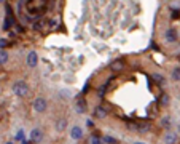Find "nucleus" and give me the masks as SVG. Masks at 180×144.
Segmentation results:
<instances>
[{
  "mask_svg": "<svg viewBox=\"0 0 180 144\" xmlns=\"http://www.w3.org/2000/svg\"><path fill=\"white\" fill-rule=\"evenodd\" d=\"M6 61H8V53L2 50V51H0V64H5Z\"/></svg>",
  "mask_w": 180,
  "mask_h": 144,
  "instance_id": "2eb2a0df",
  "label": "nucleus"
},
{
  "mask_svg": "<svg viewBox=\"0 0 180 144\" xmlns=\"http://www.w3.org/2000/svg\"><path fill=\"white\" fill-rule=\"evenodd\" d=\"M65 127H67V119H64V117L57 119V122H56V130H57V131H64Z\"/></svg>",
  "mask_w": 180,
  "mask_h": 144,
  "instance_id": "1a4fd4ad",
  "label": "nucleus"
},
{
  "mask_svg": "<svg viewBox=\"0 0 180 144\" xmlns=\"http://www.w3.org/2000/svg\"><path fill=\"white\" fill-rule=\"evenodd\" d=\"M13 93L18 96H21V98H24V96L29 95V87L26 85V82L22 80H18L13 83Z\"/></svg>",
  "mask_w": 180,
  "mask_h": 144,
  "instance_id": "f257e3e1",
  "label": "nucleus"
},
{
  "mask_svg": "<svg viewBox=\"0 0 180 144\" xmlns=\"http://www.w3.org/2000/svg\"><path fill=\"white\" fill-rule=\"evenodd\" d=\"M96 117H97V119H104V117H107V111H105L102 106H97V109H96Z\"/></svg>",
  "mask_w": 180,
  "mask_h": 144,
  "instance_id": "9b49d317",
  "label": "nucleus"
},
{
  "mask_svg": "<svg viewBox=\"0 0 180 144\" xmlns=\"http://www.w3.org/2000/svg\"><path fill=\"white\" fill-rule=\"evenodd\" d=\"M0 46H6V40H5V38H2V40H0Z\"/></svg>",
  "mask_w": 180,
  "mask_h": 144,
  "instance_id": "5701e85b",
  "label": "nucleus"
},
{
  "mask_svg": "<svg viewBox=\"0 0 180 144\" xmlns=\"http://www.w3.org/2000/svg\"><path fill=\"white\" fill-rule=\"evenodd\" d=\"M148 130H150V123L142 122V123H139V125H137V131H139V133H147Z\"/></svg>",
  "mask_w": 180,
  "mask_h": 144,
  "instance_id": "f8f14e48",
  "label": "nucleus"
},
{
  "mask_svg": "<svg viewBox=\"0 0 180 144\" xmlns=\"http://www.w3.org/2000/svg\"><path fill=\"white\" fill-rule=\"evenodd\" d=\"M136 144H143V143H136Z\"/></svg>",
  "mask_w": 180,
  "mask_h": 144,
  "instance_id": "b1692460",
  "label": "nucleus"
},
{
  "mask_svg": "<svg viewBox=\"0 0 180 144\" xmlns=\"http://www.w3.org/2000/svg\"><path fill=\"white\" fill-rule=\"evenodd\" d=\"M0 2H3V0H0Z\"/></svg>",
  "mask_w": 180,
  "mask_h": 144,
  "instance_id": "393cba45",
  "label": "nucleus"
},
{
  "mask_svg": "<svg viewBox=\"0 0 180 144\" xmlns=\"http://www.w3.org/2000/svg\"><path fill=\"white\" fill-rule=\"evenodd\" d=\"M172 80L175 82H180V66H177V67L172 71Z\"/></svg>",
  "mask_w": 180,
  "mask_h": 144,
  "instance_id": "4468645a",
  "label": "nucleus"
},
{
  "mask_svg": "<svg viewBox=\"0 0 180 144\" xmlns=\"http://www.w3.org/2000/svg\"><path fill=\"white\" fill-rule=\"evenodd\" d=\"M102 138H99L97 135H91L89 136V144H102Z\"/></svg>",
  "mask_w": 180,
  "mask_h": 144,
  "instance_id": "ddd939ff",
  "label": "nucleus"
},
{
  "mask_svg": "<svg viewBox=\"0 0 180 144\" xmlns=\"http://www.w3.org/2000/svg\"><path fill=\"white\" fill-rule=\"evenodd\" d=\"M75 111L78 112V114H85V112H86V101H85L83 98H80V99L77 101Z\"/></svg>",
  "mask_w": 180,
  "mask_h": 144,
  "instance_id": "0eeeda50",
  "label": "nucleus"
},
{
  "mask_svg": "<svg viewBox=\"0 0 180 144\" xmlns=\"http://www.w3.org/2000/svg\"><path fill=\"white\" fill-rule=\"evenodd\" d=\"M123 69H124V63L121 59L115 61V63L112 64V71H115V72H120V71H123Z\"/></svg>",
  "mask_w": 180,
  "mask_h": 144,
  "instance_id": "9d476101",
  "label": "nucleus"
},
{
  "mask_svg": "<svg viewBox=\"0 0 180 144\" xmlns=\"http://www.w3.org/2000/svg\"><path fill=\"white\" fill-rule=\"evenodd\" d=\"M164 37H166L167 43H174V42H177L179 34H177V30H175L174 27H169V29L166 30V34H164Z\"/></svg>",
  "mask_w": 180,
  "mask_h": 144,
  "instance_id": "7ed1b4c3",
  "label": "nucleus"
},
{
  "mask_svg": "<svg viewBox=\"0 0 180 144\" xmlns=\"http://www.w3.org/2000/svg\"><path fill=\"white\" fill-rule=\"evenodd\" d=\"M153 79H155L156 82H158V83H161V82H163V77H161V75H158V74H153Z\"/></svg>",
  "mask_w": 180,
  "mask_h": 144,
  "instance_id": "412c9836",
  "label": "nucleus"
},
{
  "mask_svg": "<svg viewBox=\"0 0 180 144\" xmlns=\"http://www.w3.org/2000/svg\"><path fill=\"white\" fill-rule=\"evenodd\" d=\"M70 136H72L73 139H81V136H83V130H81L80 127H73L72 131H70Z\"/></svg>",
  "mask_w": 180,
  "mask_h": 144,
  "instance_id": "6e6552de",
  "label": "nucleus"
},
{
  "mask_svg": "<svg viewBox=\"0 0 180 144\" xmlns=\"http://www.w3.org/2000/svg\"><path fill=\"white\" fill-rule=\"evenodd\" d=\"M167 103H169V96H167V95H163V96H161V104H163V106H166Z\"/></svg>",
  "mask_w": 180,
  "mask_h": 144,
  "instance_id": "6ab92c4d",
  "label": "nucleus"
},
{
  "mask_svg": "<svg viewBox=\"0 0 180 144\" xmlns=\"http://www.w3.org/2000/svg\"><path fill=\"white\" fill-rule=\"evenodd\" d=\"M102 141H105V143H108V144H116V141L113 138H110V136H105V138L102 139Z\"/></svg>",
  "mask_w": 180,
  "mask_h": 144,
  "instance_id": "aec40b11",
  "label": "nucleus"
},
{
  "mask_svg": "<svg viewBox=\"0 0 180 144\" xmlns=\"http://www.w3.org/2000/svg\"><path fill=\"white\" fill-rule=\"evenodd\" d=\"M179 16H180V13H179V11H175V10L172 11V18H174V19H177Z\"/></svg>",
  "mask_w": 180,
  "mask_h": 144,
  "instance_id": "4be33fe9",
  "label": "nucleus"
},
{
  "mask_svg": "<svg viewBox=\"0 0 180 144\" xmlns=\"http://www.w3.org/2000/svg\"><path fill=\"white\" fill-rule=\"evenodd\" d=\"M43 27H45V22H35V24H34V29H37V30H42L43 29Z\"/></svg>",
  "mask_w": 180,
  "mask_h": 144,
  "instance_id": "a211bd4d",
  "label": "nucleus"
},
{
  "mask_svg": "<svg viewBox=\"0 0 180 144\" xmlns=\"http://www.w3.org/2000/svg\"><path fill=\"white\" fill-rule=\"evenodd\" d=\"M37 63H38V54L35 51H30L27 54V66H29V67H35Z\"/></svg>",
  "mask_w": 180,
  "mask_h": 144,
  "instance_id": "423d86ee",
  "label": "nucleus"
},
{
  "mask_svg": "<svg viewBox=\"0 0 180 144\" xmlns=\"http://www.w3.org/2000/svg\"><path fill=\"white\" fill-rule=\"evenodd\" d=\"M10 26H11V16H8V18H6L5 24H3V29H5V30H8V29H10Z\"/></svg>",
  "mask_w": 180,
  "mask_h": 144,
  "instance_id": "f3484780",
  "label": "nucleus"
},
{
  "mask_svg": "<svg viewBox=\"0 0 180 144\" xmlns=\"http://www.w3.org/2000/svg\"><path fill=\"white\" fill-rule=\"evenodd\" d=\"M177 139H179V135L175 133V131L167 130L166 133H164L163 141H164V144H175V143H177Z\"/></svg>",
  "mask_w": 180,
  "mask_h": 144,
  "instance_id": "f03ea898",
  "label": "nucleus"
},
{
  "mask_svg": "<svg viewBox=\"0 0 180 144\" xmlns=\"http://www.w3.org/2000/svg\"><path fill=\"white\" fill-rule=\"evenodd\" d=\"M46 106H48V104H46V99H43V98H37L34 101V109L37 112H45Z\"/></svg>",
  "mask_w": 180,
  "mask_h": 144,
  "instance_id": "20e7f679",
  "label": "nucleus"
},
{
  "mask_svg": "<svg viewBox=\"0 0 180 144\" xmlns=\"http://www.w3.org/2000/svg\"><path fill=\"white\" fill-rule=\"evenodd\" d=\"M30 139H32V143H40L43 139V131L40 128H35V130L30 131Z\"/></svg>",
  "mask_w": 180,
  "mask_h": 144,
  "instance_id": "39448f33",
  "label": "nucleus"
},
{
  "mask_svg": "<svg viewBox=\"0 0 180 144\" xmlns=\"http://www.w3.org/2000/svg\"><path fill=\"white\" fill-rule=\"evenodd\" d=\"M161 125H163V127H166V128H169V127H171V117H169V115L163 117V120H161Z\"/></svg>",
  "mask_w": 180,
  "mask_h": 144,
  "instance_id": "dca6fc26",
  "label": "nucleus"
}]
</instances>
